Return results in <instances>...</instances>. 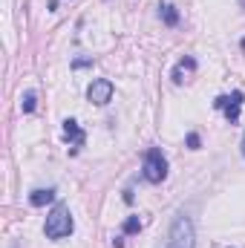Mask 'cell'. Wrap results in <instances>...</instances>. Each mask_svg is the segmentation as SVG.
I'll use <instances>...</instances> for the list:
<instances>
[{
    "mask_svg": "<svg viewBox=\"0 0 245 248\" xmlns=\"http://www.w3.org/2000/svg\"><path fill=\"white\" fill-rule=\"evenodd\" d=\"M72 228H75V222H72L69 208H66V205H55V208L49 211V217H46L44 234H46L49 240H63V237L72 234Z\"/></svg>",
    "mask_w": 245,
    "mask_h": 248,
    "instance_id": "obj_2",
    "label": "cell"
},
{
    "mask_svg": "<svg viewBox=\"0 0 245 248\" xmlns=\"http://www.w3.org/2000/svg\"><path fill=\"white\" fill-rule=\"evenodd\" d=\"M87 98H90L92 104H98V107L110 104V101H113V81H110V78H98V81H92V84L87 87Z\"/></svg>",
    "mask_w": 245,
    "mask_h": 248,
    "instance_id": "obj_5",
    "label": "cell"
},
{
    "mask_svg": "<svg viewBox=\"0 0 245 248\" xmlns=\"http://www.w3.org/2000/svg\"><path fill=\"white\" fill-rule=\"evenodd\" d=\"M141 173H144V179H147L150 185L165 182V176H168V159H165V153H162L159 147H150V150L144 153Z\"/></svg>",
    "mask_w": 245,
    "mask_h": 248,
    "instance_id": "obj_3",
    "label": "cell"
},
{
    "mask_svg": "<svg viewBox=\"0 0 245 248\" xmlns=\"http://www.w3.org/2000/svg\"><path fill=\"white\" fill-rule=\"evenodd\" d=\"M193 69H196V61H193L190 55H187V58H182V61H179L176 66H173V72H170L173 84H182V81H184V75H190Z\"/></svg>",
    "mask_w": 245,
    "mask_h": 248,
    "instance_id": "obj_7",
    "label": "cell"
},
{
    "mask_svg": "<svg viewBox=\"0 0 245 248\" xmlns=\"http://www.w3.org/2000/svg\"><path fill=\"white\" fill-rule=\"evenodd\" d=\"M214 107L225 113V122L228 124H237L240 122V107H243V93L234 90L231 95H219V98L214 101Z\"/></svg>",
    "mask_w": 245,
    "mask_h": 248,
    "instance_id": "obj_4",
    "label": "cell"
},
{
    "mask_svg": "<svg viewBox=\"0 0 245 248\" xmlns=\"http://www.w3.org/2000/svg\"><path fill=\"white\" fill-rule=\"evenodd\" d=\"M63 136H66V141L72 144V150H78V147H84V141H87V136H84V130L78 127L75 119H66L63 122Z\"/></svg>",
    "mask_w": 245,
    "mask_h": 248,
    "instance_id": "obj_6",
    "label": "cell"
},
{
    "mask_svg": "<svg viewBox=\"0 0 245 248\" xmlns=\"http://www.w3.org/2000/svg\"><path fill=\"white\" fill-rule=\"evenodd\" d=\"M165 248H196V234H193V222L187 214H176L168 231V243Z\"/></svg>",
    "mask_w": 245,
    "mask_h": 248,
    "instance_id": "obj_1",
    "label": "cell"
},
{
    "mask_svg": "<svg viewBox=\"0 0 245 248\" xmlns=\"http://www.w3.org/2000/svg\"><path fill=\"white\" fill-rule=\"evenodd\" d=\"M138 228H141V219H138V217H127V219H124V225H122L124 234H136Z\"/></svg>",
    "mask_w": 245,
    "mask_h": 248,
    "instance_id": "obj_11",
    "label": "cell"
},
{
    "mask_svg": "<svg viewBox=\"0 0 245 248\" xmlns=\"http://www.w3.org/2000/svg\"><path fill=\"white\" fill-rule=\"evenodd\" d=\"M90 63H92L90 58H78V61L72 63V66H75V69H81V66H90Z\"/></svg>",
    "mask_w": 245,
    "mask_h": 248,
    "instance_id": "obj_13",
    "label": "cell"
},
{
    "mask_svg": "<svg viewBox=\"0 0 245 248\" xmlns=\"http://www.w3.org/2000/svg\"><path fill=\"white\" fill-rule=\"evenodd\" d=\"M35 104H38L35 90H26V93H23V98H20V110H23V113H32V110H35Z\"/></svg>",
    "mask_w": 245,
    "mask_h": 248,
    "instance_id": "obj_10",
    "label": "cell"
},
{
    "mask_svg": "<svg viewBox=\"0 0 245 248\" xmlns=\"http://www.w3.org/2000/svg\"><path fill=\"white\" fill-rule=\"evenodd\" d=\"M243 156H245V133H243Z\"/></svg>",
    "mask_w": 245,
    "mask_h": 248,
    "instance_id": "obj_14",
    "label": "cell"
},
{
    "mask_svg": "<svg viewBox=\"0 0 245 248\" xmlns=\"http://www.w3.org/2000/svg\"><path fill=\"white\" fill-rule=\"evenodd\" d=\"M52 199H55V187H38V190L29 193V205H35V208H44Z\"/></svg>",
    "mask_w": 245,
    "mask_h": 248,
    "instance_id": "obj_8",
    "label": "cell"
},
{
    "mask_svg": "<svg viewBox=\"0 0 245 248\" xmlns=\"http://www.w3.org/2000/svg\"><path fill=\"white\" fill-rule=\"evenodd\" d=\"M159 17H162L168 26H176V23H179V12H176V6H170V3H162V6H159Z\"/></svg>",
    "mask_w": 245,
    "mask_h": 248,
    "instance_id": "obj_9",
    "label": "cell"
},
{
    "mask_svg": "<svg viewBox=\"0 0 245 248\" xmlns=\"http://www.w3.org/2000/svg\"><path fill=\"white\" fill-rule=\"evenodd\" d=\"M187 147H190V150H199V147H202L199 133H187Z\"/></svg>",
    "mask_w": 245,
    "mask_h": 248,
    "instance_id": "obj_12",
    "label": "cell"
}]
</instances>
